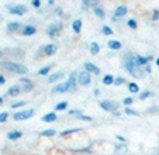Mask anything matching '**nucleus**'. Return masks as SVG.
<instances>
[{"label": "nucleus", "instance_id": "obj_41", "mask_svg": "<svg viewBox=\"0 0 159 155\" xmlns=\"http://www.w3.org/2000/svg\"><path fill=\"white\" fill-rule=\"evenodd\" d=\"M156 20H159V10H155L152 14V21H156Z\"/></svg>", "mask_w": 159, "mask_h": 155}, {"label": "nucleus", "instance_id": "obj_24", "mask_svg": "<svg viewBox=\"0 0 159 155\" xmlns=\"http://www.w3.org/2000/svg\"><path fill=\"white\" fill-rule=\"evenodd\" d=\"M90 52L93 55H97L100 52V47L97 42H92V44H90Z\"/></svg>", "mask_w": 159, "mask_h": 155}, {"label": "nucleus", "instance_id": "obj_26", "mask_svg": "<svg viewBox=\"0 0 159 155\" xmlns=\"http://www.w3.org/2000/svg\"><path fill=\"white\" fill-rule=\"evenodd\" d=\"M128 90L131 93H138L139 92V86L137 83H134V82H132V83H129L128 85Z\"/></svg>", "mask_w": 159, "mask_h": 155}, {"label": "nucleus", "instance_id": "obj_46", "mask_svg": "<svg viewBox=\"0 0 159 155\" xmlns=\"http://www.w3.org/2000/svg\"><path fill=\"white\" fill-rule=\"evenodd\" d=\"M57 13H58V14H62V9H61V7H58V9H57Z\"/></svg>", "mask_w": 159, "mask_h": 155}, {"label": "nucleus", "instance_id": "obj_8", "mask_svg": "<svg viewBox=\"0 0 159 155\" xmlns=\"http://www.w3.org/2000/svg\"><path fill=\"white\" fill-rule=\"evenodd\" d=\"M20 83L23 85V86H21V90H23V92H30V90L34 87L33 82H31L28 78H21V79H20Z\"/></svg>", "mask_w": 159, "mask_h": 155}, {"label": "nucleus", "instance_id": "obj_51", "mask_svg": "<svg viewBox=\"0 0 159 155\" xmlns=\"http://www.w3.org/2000/svg\"><path fill=\"white\" fill-rule=\"evenodd\" d=\"M2 20H3V16H2V14H0V21H2Z\"/></svg>", "mask_w": 159, "mask_h": 155}, {"label": "nucleus", "instance_id": "obj_16", "mask_svg": "<svg viewBox=\"0 0 159 155\" xmlns=\"http://www.w3.org/2000/svg\"><path fill=\"white\" fill-rule=\"evenodd\" d=\"M52 92H58V93H65V92H68V86H66V82H65V83L57 85V86L52 89Z\"/></svg>", "mask_w": 159, "mask_h": 155}, {"label": "nucleus", "instance_id": "obj_2", "mask_svg": "<svg viewBox=\"0 0 159 155\" xmlns=\"http://www.w3.org/2000/svg\"><path fill=\"white\" fill-rule=\"evenodd\" d=\"M2 66H4L10 72H14V73H18V75H25L28 72V69L24 65H21L18 62H13V61H3Z\"/></svg>", "mask_w": 159, "mask_h": 155}, {"label": "nucleus", "instance_id": "obj_49", "mask_svg": "<svg viewBox=\"0 0 159 155\" xmlns=\"http://www.w3.org/2000/svg\"><path fill=\"white\" fill-rule=\"evenodd\" d=\"M156 65L159 66V58H158V59H156Z\"/></svg>", "mask_w": 159, "mask_h": 155}, {"label": "nucleus", "instance_id": "obj_23", "mask_svg": "<svg viewBox=\"0 0 159 155\" xmlns=\"http://www.w3.org/2000/svg\"><path fill=\"white\" fill-rule=\"evenodd\" d=\"M116 81V78H113L111 75H104V78H103V83L107 85V86H110V85H113Z\"/></svg>", "mask_w": 159, "mask_h": 155}, {"label": "nucleus", "instance_id": "obj_50", "mask_svg": "<svg viewBox=\"0 0 159 155\" xmlns=\"http://www.w3.org/2000/svg\"><path fill=\"white\" fill-rule=\"evenodd\" d=\"M2 55H3V51H2V49H0V57H2Z\"/></svg>", "mask_w": 159, "mask_h": 155}, {"label": "nucleus", "instance_id": "obj_35", "mask_svg": "<svg viewBox=\"0 0 159 155\" xmlns=\"http://www.w3.org/2000/svg\"><path fill=\"white\" fill-rule=\"evenodd\" d=\"M124 113H127V114H128V116H139V113H137V111H135V110H131V109H129V107H127L125 110H124Z\"/></svg>", "mask_w": 159, "mask_h": 155}, {"label": "nucleus", "instance_id": "obj_28", "mask_svg": "<svg viewBox=\"0 0 159 155\" xmlns=\"http://www.w3.org/2000/svg\"><path fill=\"white\" fill-rule=\"evenodd\" d=\"M93 12H94V14H96L97 17H102V18L106 17V13L103 12V9H100V7H96V9H93Z\"/></svg>", "mask_w": 159, "mask_h": 155}, {"label": "nucleus", "instance_id": "obj_19", "mask_svg": "<svg viewBox=\"0 0 159 155\" xmlns=\"http://www.w3.org/2000/svg\"><path fill=\"white\" fill-rule=\"evenodd\" d=\"M72 28H73V33L79 34L82 31V20H75L72 23Z\"/></svg>", "mask_w": 159, "mask_h": 155}, {"label": "nucleus", "instance_id": "obj_5", "mask_svg": "<svg viewBox=\"0 0 159 155\" xmlns=\"http://www.w3.org/2000/svg\"><path fill=\"white\" fill-rule=\"evenodd\" d=\"M61 30H62V23H61V21H57V23H52L51 26H49L47 33H48V35L51 37V38H55V37L59 35Z\"/></svg>", "mask_w": 159, "mask_h": 155}, {"label": "nucleus", "instance_id": "obj_27", "mask_svg": "<svg viewBox=\"0 0 159 155\" xmlns=\"http://www.w3.org/2000/svg\"><path fill=\"white\" fill-rule=\"evenodd\" d=\"M137 59H138V63L139 65H148V61H151L152 58L151 57H148V58H144V57H137Z\"/></svg>", "mask_w": 159, "mask_h": 155}, {"label": "nucleus", "instance_id": "obj_30", "mask_svg": "<svg viewBox=\"0 0 159 155\" xmlns=\"http://www.w3.org/2000/svg\"><path fill=\"white\" fill-rule=\"evenodd\" d=\"M66 107H68V101H61V103H58V105L55 106L57 110H65Z\"/></svg>", "mask_w": 159, "mask_h": 155}, {"label": "nucleus", "instance_id": "obj_42", "mask_svg": "<svg viewBox=\"0 0 159 155\" xmlns=\"http://www.w3.org/2000/svg\"><path fill=\"white\" fill-rule=\"evenodd\" d=\"M132 101H134V100H132V97H125V99H124V105L129 106V105H132Z\"/></svg>", "mask_w": 159, "mask_h": 155}, {"label": "nucleus", "instance_id": "obj_9", "mask_svg": "<svg viewBox=\"0 0 159 155\" xmlns=\"http://www.w3.org/2000/svg\"><path fill=\"white\" fill-rule=\"evenodd\" d=\"M21 33H23V35L30 37V35H34V34L37 33V28L34 27V26H31V24H25L24 27L21 28Z\"/></svg>", "mask_w": 159, "mask_h": 155}, {"label": "nucleus", "instance_id": "obj_4", "mask_svg": "<svg viewBox=\"0 0 159 155\" xmlns=\"http://www.w3.org/2000/svg\"><path fill=\"white\" fill-rule=\"evenodd\" d=\"M78 83L80 86H89L92 83V78H90L89 72H86V71L78 72Z\"/></svg>", "mask_w": 159, "mask_h": 155}, {"label": "nucleus", "instance_id": "obj_1", "mask_svg": "<svg viewBox=\"0 0 159 155\" xmlns=\"http://www.w3.org/2000/svg\"><path fill=\"white\" fill-rule=\"evenodd\" d=\"M124 63H125L127 72H128L132 78H142L144 72H142V69H141V65L138 63L137 57H125Z\"/></svg>", "mask_w": 159, "mask_h": 155}, {"label": "nucleus", "instance_id": "obj_14", "mask_svg": "<svg viewBox=\"0 0 159 155\" xmlns=\"http://www.w3.org/2000/svg\"><path fill=\"white\" fill-rule=\"evenodd\" d=\"M21 135H23L21 131H18V130H13V131H10L9 134H7V138H9V140H18V138H21Z\"/></svg>", "mask_w": 159, "mask_h": 155}, {"label": "nucleus", "instance_id": "obj_25", "mask_svg": "<svg viewBox=\"0 0 159 155\" xmlns=\"http://www.w3.org/2000/svg\"><path fill=\"white\" fill-rule=\"evenodd\" d=\"M57 134V131H55L54 128H49V130H44V131L41 133V135H44V137H52V135Z\"/></svg>", "mask_w": 159, "mask_h": 155}, {"label": "nucleus", "instance_id": "obj_11", "mask_svg": "<svg viewBox=\"0 0 159 155\" xmlns=\"http://www.w3.org/2000/svg\"><path fill=\"white\" fill-rule=\"evenodd\" d=\"M125 14H127V7L125 6H118L117 9H116V12L113 13V18L117 20V18H120V17H124Z\"/></svg>", "mask_w": 159, "mask_h": 155}, {"label": "nucleus", "instance_id": "obj_37", "mask_svg": "<svg viewBox=\"0 0 159 155\" xmlns=\"http://www.w3.org/2000/svg\"><path fill=\"white\" fill-rule=\"evenodd\" d=\"M151 96H152V93H151V92H144V93H141V95H139V99H141V100H145V99L151 97Z\"/></svg>", "mask_w": 159, "mask_h": 155}, {"label": "nucleus", "instance_id": "obj_7", "mask_svg": "<svg viewBox=\"0 0 159 155\" xmlns=\"http://www.w3.org/2000/svg\"><path fill=\"white\" fill-rule=\"evenodd\" d=\"M100 107L107 111H113L114 113V111H117L118 105L116 101H111V100H103V101H100Z\"/></svg>", "mask_w": 159, "mask_h": 155}, {"label": "nucleus", "instance_id": "obj_22", "mask_svg": "<svg viewBox=\"0 0 159 155\" xmlns=\"http://www.w3.org/2000/svg\"><path fill=\"white\" fill-rule=\"evenodd\" d=\"M108 48H110V49H120L121 42L117 41V40H111V41H108Z\"/></svg>", "mask_w": 159, "mask_h": 155}, {"label": "nucleus", "instance_id": "obj_43", "mask_svg": "<svg viewBox=\"0 0 159 155\" xmlns=\"http://www.w3.org/2000/svg\"><path fill=\"white\" fill-rule=\"evenodd\" d=\"M4 83H6V78L3 75H0V85H4Z\"/></svg>", "mask_w": 159, "mask_h": 155}, {"label": "nucleus", "instance_id": "obj_13", "mask_svg": "<svg viewBox=\"0 0 159 155\" xmlns=\"http://www.w3.org/2000/svg\"><path fill=\"white\" fill-rule=\"evenodd\" d=\"M20 27L21 26L18 21H11V23L7 24V31H9V33H14V31H17Z\"/></svg>", "mask_w": 159, "mask_h": 155}, {"label": "nucleus", "instance_id": "obj_18", "mask_svg": "<svg viewBox=\"0 0 159 155\" xmlns=\"http://www.w3.org/2000/svg\"><path fill=\"white\" fill-rule=\"evenodd\" d=\"M62 76H63V72H57V73H52L51 76L48 78V82H49V83H54V82L59 81Z\"/></svg>", "mask_w": 159, "mask_h": 155}, {"label": "nucleus", "instance_id": "obj_32", "mask_svg": "<svg viewBox=\"0 0 159 155\" xmlns=\"http://www.w3.org/2000/svg\"><path fill=\"white\" fill-rule=\"evenodd\" d=\"M127 24H128V27L132 28V30H135V28H137V21H135L134 18H129V20L127 21Z\"/></svg>", "mask_w": 159, "mask_h": 155}, {"label": "nucleus", "instance_id": "obj_3", "mask_svg": "<svg viewBox=\"0 0 159 155\" xmlns=\"http://www.w3.org/2000/svg\"><path fill=\"white\" fill-rule=\"evenodd\" d=\"M7 9L10 10L11 14L16 16H24L28 12V7L25 4H7Z\"/></svg>", "mask_w": 159, "mask_h": 155}, {"label": "nucleus", "instance_id": "obj_36", "mask_svg": "<svg viewBox=\"0 0 159 155\" xmlns=\"http://www.w3.org/2000/svg\"><path fill=\"white\" fill-rule=\"evenodd\" d=\"M7 119H9V113H7V111H3V113H0V123H4Z\"/></svg>", "mask_w": 159, "mask_h": 155}, {"label": "nucleus", "instance_id": "obj_34", "mask_svg": "<svg viewBox=\"0 0 159 155\" xmlns=\"http://www.w3.org/2000/svg\"><path fill=\"white\" fill-rule=\"evenodd\" d=\"M49 69H51V68H49V66H44V68H41V69H39V71H38V75H41V76H44V75H47V73H48V72H49Z\"/></svg>", "mask_w": 159, "mask_h": 155}, {"label": "nucleus", "instance_id": "obj_45", "mask_svg": "<svg viewBox=\"0 0 159 155\" xmlns=\"http://www.w3.org/2000/svg\"><path fill=\"white\" fill-rule=\"evenodd\" d=\"M148 111H159V107H152V109H149Z\"/></svg>", "mask_w": 159, "mask_h": 155}, {"label": "nucleus", "instance_id": "obj_33", "mask_svg": "<svg viewBox=\"0 0 159 155\" xmlns=\"http://www.w3.org/2000/svg\"><path fill=\"white\" fill-rule=\"evenodd\" d=\"M24 105H27V101H24V100H20V101H17V103H13V105H11V109L21 107V106H24Z\"/></svg>", "mask_w": 159, "mask_h": 155}, {"label": "nucleus", "instance_id": "obj_21", "mask_svg": "<svg viewBox=\"0 0 159 155\" xmlns=\"http://www.w3.org/2000/svg\"><path fill=\"white\" fill-rule=\"evenodd\" d=\"M97 4L99 3H97L96 0H86V2H83V9H90V7L96 9Z\"/></svg>", "mask_w": 159, "mask_h": 155}, {"label": "nucleus", "instance_id": "obj_17", "mask_svg": "<svg viewBox=\"0 0 159 155\" xmlns=\"http://www.w3.org/2000/svg\"><path fill=\"white\" fill-rule=\"evenodd\" d=\"M57 120V113H48L45 114V116H42V121L45 123H52Z\"/></svg>", "mask_w": 159, "mask_h": 155}, {"label": "nucleus", "instance_id": "obj_15", "mask_svg": "<svg viewBox=\"0 0 159 155\" xmlns=\"http://www.w3.org/2000/svg\"><path fill=\"white\" fill-rule=\"evenodd\" d=\"M7 93H9L10 96H18L21 93V87L18 86V85H14V86H11L9 90H7Z\"/></svg>", "mask_w": 159, "mask_h": 155}, {"label": "nucleus", "instance_id": "obj_10", "mask_svg": "<svg viewBox=\"0 0 159 155\" xmlns=\"http://www.w3.org/2000/svg\"><path fill=\"white\" fill-rule=\"evenodd\" d=\"M57 49H58V47L55 44H48L42 48V52H44V55H47V57H51V55H54L55 52H57Z\"/></svg>", "mask_w": 159, "mask_h": 155}, {"label": "nucleus", "instance_id": "obj_12", "mask_svg": "<svg viewBox=\"0 0 159 155\" xmlns=\"http://www.w3.org/2000/svg\"><path fill=\"white\" fill-rule=\"evenodd\" d=\"M84 68H86V72H89V73H94V75L100 73V69L92 62H86L84 63Z\"/></svg>", "mask_w": 159, "mask_h": 155}, {"label": "nucleus", "instance_id": "obj_47", "mask_svg": "<svg viewBox=\"0 0 159 155\" xmlns=\"http://www.w3.org/2000/svg\"><path fill=\"white\" fill-rule=\"evenodd\" d=\"M145 69H147V72H151V66L149 65H147V68H145Z\"/></svg>", "mask_w": 159, "mask_h": 155}, {"label": "nucleus", "instance_id": "obj_6", "mask_svg": "<svg viewBox=\"0 0 159 155\" xmlns=\"http://www.w3.org/2000/svg\"><path fill=\"white\" fill-rule=\"evenodd\" d=\"M34 114V110L33 109H28V110H21V111H17V113L13 114V119L14 120H27L30 117H33Z\"/></svg>", "mask_w": 159, "mask_h": 155}, {"label": "nucleus", "instance_id": "obj_40", "mask_svg": "<svg viewBox=\"0 0 159 155\" xmlns=\"http://www.w3.org/2000/svg\"><path fill=\"white\" fill-rule=\"evenodd\" d=\"M78 119H79V120H83V121H92V120H93L92 117H89V116H83V114H82V116H79Z\"/></svg>", "mask_w": 159, "mask_h": 155}, {"label": "nucleus", "instance_id": "obj_44", "mask_svg": "<svg viewBox=\"0 0 159 155\" xmlns=\"http://www.w3.org/2000/svg\"><path fill=\"white\" fill-rule=\"evenodd\" d=\"M33 6L34 7H39V6H41V3H39L38 0H33Z\"/></svg>", "mask_w": 159, "mask_h": 155}, {"label": "nucleus", "instance_id": "obj_38", "mask_svg": "<svg viewBox=\"0 0 159 155\" xmlns=\"http://www.w3.org/2000/svg\"><path fill=\"white\" fill-rule=\"evenodd\" d=\"M82 113H83V111H82V110H70V111H69V114H70V116H76V117L82 116Z\"/></svg>", "mask_w": 159, "mask_h": 155}, {"label": "nucleus", "instance_id": "obj_48", "mask_svg": "<svg viewBox=\"0 0 159 155\" xmlns=\"http://www.w3.org/2000/svg\"><path fill=\"white\" fill-rule=\"evenodd\" d=\"M3 105V97H0V106Z\"/></svg>", "mask_w": 159, "mask_h": 155}, {"label": "nucleus", "instance_id": "obj_31", "mask_svg": "<svg viewBox=\"0 0 159 155\" xmlns=\"http://www.w3.org/2000/svg\"><path fill=\"white\" fill-rule=\"evenodd\" d=\"M79 128H72V130H65V131L61 133V137H66L68 134H72V133H78Z\"/></svg>", "mask_w": 159, "mask_h": 155}, {"label": "nucleus", "instance_id": "obj_20", "mask_svg": "<svg viewBox=\"0 0 159 155\" xmlns=\"http://www.w3.org/2000/svg\"><path fill=\"white\" fill-rule=\"evenodd\" d=\"M127 149H128V148H127V147L124 145V144H123V145H116V148H114V154H116V155H124V154L127 152Z\"/></svg>", "mask_w": 159, "mask_h": 155}, {"label": "nucleus", "instance_id": "obj_29", "mask_svg": "<svg viewBox=\"0 0 159 155\" xmlns=\"http://www.w3.org/2000/svg\"><path fill=\"white\" fill-rule=\"evenodd\" d=\"M102 33L104 34V35H111V34H113V30H111L108 26H103V27H102Z\"/></svg>", "mask_w": 159, "mask_h": 155}, {"label": "nucleus", "instance_id": "obj_39", "mask_svg": "<svg viewBox=\"0 0 159 155\" xmlns=\"http://www.w3.org/2000/svg\"><path fill=\"white\" fill-rule=\"evenodd\" d=\"M124 82H125V79H124V78H121V76H118V78H116L114 85H123Z\"/></svg>", "mask_w": 159, "mask_h": 155}]
</instances>
